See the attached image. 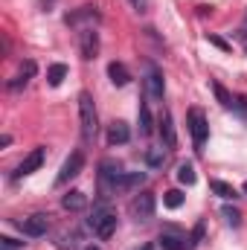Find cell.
Listing matches in <instances>:
<instances>
[{"instance_id": "cell-18", "label": "cell", "mask_w": 247, "mask_h": 250, "mask_svg": "<svg viewBox=\"0 0 247 250\" xmlns=\"http://www.w3.org/2000/svg\"><path fill=\"white\" fill-rule=\"evenodd\" d=\"M108 76H111V82L117 84V87H125L128 82H131V73H128V67L123 62H111L108 64Z\"/></svg>"}, {"instance_id": "cell-30", "label": "cell", "mask_w": 247, "mask_h": 250, "mask_svg": "<svg viewBox=\"0 0 247 250\" xmlns=\"http://www.w3.org/2000/svg\"><path fill=\"white\" fill-rule=\"evenodd\" d=\"M128 3H131L137 12H145V9H148V0H128Z\"/></svg>"}, {"instance_id": "cell-23", "label": "cell", "mask_w": 247, "mask_h": 250, "mask_svg": "<svg viewBox=\"0 0 247 250\" xmlns=\"http://www.w3.org/2000/svg\"><path fill=\"white\" fill-rule=\"evenodd\" d=\"M212 93H215V99H218L224 108H233V105H236V96H233V93H227V87H224V84L212 82Z\"/></svg>"}, {"instance_id": "cell-1", "label": "cell", "mask_w": 247, "mask_h": 250, "mask_svg": "<svg viewBox=\"0 0 247 250\" xmlns=\"http://www.w3.org/2000/svg\"><path fill=\"white\" fill-rule=\"evenodd\" d=\"M117 224H120V218H117V212L105 204V201H99L93 209H90V218H87V227L93 230V236L96 239H111L114 233H117Z\"/></svg>"}, {"instance_id": "cell-31", "label": "cell", "mask_w": 247, "mask_h": 250, "mask_svg": "<svg viewBox=\"0 0 247 250\" xmlns=\"http://www.w3.org/2000/svg\"><path fill=\"white\" fill-rule=\"evenodd\" d=\"M79 250H102V248H96V245H90V242H84V245H82Z\"/></svg>"}, {"instance_id": "cell-17", "label": "cell", "mask_w": 247, "mask_h": 250, "mask_svg": "<svg viewBox=\"0 0 247 250\" xmlns=\"http://www.w3.org/2000/svg\"><path fill=\"white\" fill-rule=\"evenodd\" d=\"M128 140H131V131H128V125H125L123 120L111 123V128H108V143H111V146H125Z\"/></svg>"}, {"instance_id": "cell-25", "label": "cell", "mask_w": 247, "mask_h": 250, "mask_svg": "<svg viewBox=\"0 0 247 250\" xmlns=\"http://www.w3.org/2000/svg\"><path fill=\"white\" fill-rule=\"evenodd\" d=\"M163 204H166L169 209H178V207L184 204V192H181V189H169V192L163 195Z\"/></svg>"}, {"instance_id": "cell-28", "label": "cell", "mask_w": 247, "mask_h": 250, "mask_svg": "<svg viewBox=\"0 0 247 250\" xmlns=\"http://www.w3.org/2000/svg\"><path fill=\"white\" fill-rule=\"evenodd\" d=\"M26 245V242H18V239H12V236H3L0 239V250H21Z\"/></svg>"}, {"instance_id": "cell-8", "label": "cell", "mask_w": 247, "mask_h": 250, "mask_svg": "<svg viewBox=\"0 0 247 250\" xmlns=\"http://www.w3.org/2000/svg\"><path fill=\"white\" fill-rule=\"evenodd\" d=\"M154 209H157V198H154V192H140V195L131 201V207H128V212H131L137 221H148V218L154 215Z\"/></svg>"}, {"instance_id": "cell-9", "label": "cell", "mask_w": 247, "mask_h": 250, "mask_svg": "<svg viewBox=\"0 0 247 250\" xmlns=\"http://www.w3.org/2000/svg\"><path fill=\"white\" fill-rule=\"evenodd\" d=\"M44 157H47V148H44V146L32 148V151L18 163V169H15V181H18V178H26V175H32V172H38V169L44 166Z\"/></svg>"}, {"instance_id": "cell-27", "label": "cell", "mask_w": 247, "mask_h": 250, "mask_svg": "<svg viewBox=\"0 0 247 250\" xmlns=\"http://www.w3.org/2000/svg\"><path fill=\"white\" fill-rule=\"evenodd\" d=\"M201 239H204V221H198V224H195V230H192V236H189V250L198 248V245H201Z\"/></svg>"}, {"instance_id": "cell-14", "label": "cell", "mask_w": 247, "mask_h": 250, "mask_svg": "<svg viewBox=\"0 0 247 250\" xmlns=\"http://www.w3.org/2000/svg\"><path fill=\"white\" fill-rule=\"evenodd\" d=\"M35 73H38V64H35V62H23V64H21V73H18L15 79H9V82H6V87H9V90H21V87H26V84H29V79H32Z\"/></svg>"}, {"instance_id": "cell-13", "label": "cell", "mask_w": 247, "mask_h": 250, "mask_svg": "<svg viewBox=\"0 0 247 250\" xmlns=\"http://www.w3.org/2000/svg\"><path fill=\"white\" fill-rule=\"evenodd\" d=\"M143 184H145V172H123V175L117 178V187H114V192H117V195H125V192L140 189Z\"/></svg>"}, {"instance_id": "cell-15", "label": "cell", "mask_w": 247, "mask_h": 250, "mask_svg": "<svg viewBox=\"0 0 247 250\" xmlns=\"http://www.w3.org/2000/svg\"><path fill=\"white\" fill-rule=\"evenodd\" d=\"M160 137H163V146H166L169 151L178 148V131H175V120H172L169 111L160 117Z\"/></svg>"}, {"instance_id": "cell-22", "label": "cell", "mask_w": 247, "mask_h": 250, "mask_svg": "<svg viewBox=\"0 0 247 250\" xmlns=\"http://www.w3.org/2000/svg\"><path fill=\"white\" fill-rule=\"evenodd\" d=\"M64 79H67V64H53V67L47 70V82H50V87H59Z\"/></svg>"}, {"instance_id": "cell-2", "label": "cell", "mask_w": 247, "mask_h": 250, "mask_svg": "<svg viewBox=\"0 0 247 250\" xmlns=\"http://www.w3.org/2000/svg\"><path fill=\"white\" fill-rule=\"evenodd\" d=\"M79 120H82V140L84 146H90L99 134V120H96V105H93V96L87 90L79 93Z\"/></svg>"}, {"instance_id": "cell-3", "label": "cell", "mask_w": 247, "mask_h": 250, "mask_svg": "<svg viewBox=\"0 0 247 250\" xmlns=\"http://www.w3.org/2000/svg\"><path fill=\"white\" fill-rule=\"evenodd\" d=\"M186 123H189V134H192L195 151L201 154V151H204V146H206V137H209V123H206V117H204V111H201V108H189Z\"/></svg>"}, {"instance_id": "cell-12", "label": "cell", "mask_w": 247, "mask_h": 250, "mask_svg": "<svg viewBox=\"0 0 247 250\" xmlns=\"http://www.w3.org/2000/svg\"><path fill=\"white\" fill-rule=\"evenodd\" d=\"M157 245L163 250H189V236L181 233V230H163L160 233V239H157Z\"/></svg>"}, {"instance_id": "cell-6", "label": "cell", "mask_w": 247, "mask_h": 250, "mask_svg": "<svg viewBox=\"0 0 247 250\" xmlns=\"http://www.w3.org/2000/svg\"><path fill=\"white\" fill-rule=\"evenodd\" d=\"M163 90H166V84H163L160 67L154 62H145V96L151 102H163Z\"/></svg>"}, {"instance_id": "cell-24", "label": "cell", "mask_w": 247, "mask_h": 250, "mask_svg": "<svg viewBox=\"0 0 247 250\" xmlns=\"http://www.w3.org/2000/svg\"><path fill=\"white\" fill-rule=\"evenodd\" d=\"M178 181H181L184 187H192V184L198 181V175H195V166H192V163H181V166H178Z\"/></svg>"}, {"instance_id": "cell-7", "label": "cell", "mask_w": 247, "mask_h": 250, "mask_svg": "<svg viewBox=\"0 0 247 250\" xmlns=\"http://www.w3.org/2000/svg\"><path fill=\"white\" fill-rule=\"evenodd\" d=\"M15 224H18V230H21L23 236L41 239V236H47V230H50V215L35 212V215H29V218H18Z\"/></svg>"}, {"instance_id": "cell-4", "label": "cell", "mask_w": 247, "mask_h": 250, "mask_svg": "<svg viewBox=\"0 0 247 250\" xmlns=\"http://www.w3.org/2000/svg\"><path fill=\"white\" fill-rule=\"evenodd\" d=\"M123 175V166L117 163V160H102L99 163V195H102V201H108L111 195H117L114 187H117V178Z\"/></svg>"}, {"instance_id": "cell-29", "label": "cell", "mask_w": 247, "mask_h": 250, "mask_svg": "<svg viewBox=\"0 0 247 250\" xmlns=\"http://www.w3.org/2000/svg\"><path fill=\"white\" fill-rule=\"evenodd\" d=\"M206 41H209V44H215V47H218V50H224V53H230V50H233V47H230L224 38H218V35H206Z\"/></svg>"}, {"instance_id": "cell-21", "label": "cell", "mask_w": 247, "mask_h": 250, "mask_svg": "<svg viewBox=\"0 0 247 250\" xmlns=\"http://www.w3.org/2000/svg\"><path fill=\"white\" fill-rule=\"evenodd\" d=\"M166 151H169V148H163V146L148 148V151H145V163H148V169H160V166L166 163Z\"/></svg>"}, {"instance_id": "cell-11", "label": "cell", "mask_w": 247, "mask_h": 250, "mask_svg": "<svg viewBox=\"0 0 247 250\" xmlns=\"http://www.w3.org/2000/svg\"><path fill=\"white\" fill-rule=\"evenodd\" d=\"M79 50H82V59H96V53H99V32L93 29V26H87V29H79Z\"/></svg>"}, {"instance_id": "cell-19", "label": "cell", "mask_w": 247, "mask_h": 250, "mask_svg": "<svg viewBox=\"0 0 247 250\" xmlns=\"http://www.w3.org/2000/svg\"><path fill=\"white\" fill-rule=\"evenodd\" d=\"M137 125H140V134L143 137H148L154 131V120H151V111H148L145 102H140V108H137Z\"/></svg>"}, {"instance_id": "cell-10", "label": "cell", "mask_w": 247, "mask_h": 250, "mask_svg": "<svg viewBox=\"0 0 247 250\" xmlns=\"http://www.w3.org/2000/svg\"><path fill=\"white\" fill-rule=\"evenodd\" d=\"M82 166H84V151H82V148H76V151L64 160L62 172H59V178H56V187H64L67 181H73V178L82 172Z\"/></svg>"}, {"instance_id": "cell-34", "label": "cell", "mask_w": 247, "mask_h": 250, "mask_svg": "<svg viewBox=\"0 0 247 250\" xmlns=\"http://www.w3.org/2000/svg\"><path fill=\"white\" fill-rule=\"evenodd\" d=\"M44 3H50V0H44Z\"/></svg>"}, {"instance_id": "cell-26", "label": "cell", "mask_w": 247, "mask_h": 250, "mask_svg": "<svg viewBox=\"0 0 247 250\" xmlns=\"http://www.w3.org/2000/svg\"><path fill=\"white\" fill-rule=\"evenodd\" d=\"M221 212H224V218H227V224H233V227H239V224H242V212H239L236 207H224Z\"/></svg>"}, {"instance_id": "cell-16", "label": "cell", "mask_w": 247, "mask_h": 250, "mask_svg": "<svg viewBox=\"0 0 247 250\" xmlns=\"http://www.w3.org/2000/svg\"><path fill=\"white\" fill-rule=\"evenodd\" d=\"M62 207L67 209V212H82V209L87 207V195H84L82 189H70V192L62 198Z\"/></svg>"}, {"instance_id": "cell-32", "label": "cell", "mask_w": 247, "mask_h": 250, "mask_svg": "<svg viewBox=\"0 0 247 250\" xmlns=\"http://www.w3.org/2000/svg\"><path fill=\"white\" fill-rule=\"evenodd\" d=\"M245 29H247V15H245Z\"/></svg>"}, {"instance_id": "cell-33", "label": "cell", "mask_w": 247, "mask_h": 250, "mask_svg": "<svg viewBox=\"0 0 247 250\" xmlns=\"http://www.w3.org/2000/svg\"><path fill=\"white\" fill-rule=\"evenodd\" d=\"M245 192H247V184H245Z\"/></svg>"}, {"instance_id": "cell-5", "label": "cell", "mask_w": 247, "mask_h": 250, "mask_svg": "<svg viewBox=\"0 0 247 250\" xmlns=\"http://www.w3.org/2000/svg\"><path fill=\"white\" fill-rule=\"evenodd\" d=\"M99 21H102V15H99L96 6H79L64 18V23L73 26V29H87V26H96Z\"/></svg>"}, {"instance_id": "cell-20", "label": "cell", "mask_w": 247, "mask_h": 250, "mask_svg": "<svg viewBox=\"0 0 247 250\" xmlns=\"http://www.w3.org/2000/svg\"><path fill=\"white\" fill-rule=\"evenodd\" d=\"M209 189H212L218 198H224V201H236V198H239V189L233 187V184H224V181H209Z\"/></svg>"}]
</instances>
